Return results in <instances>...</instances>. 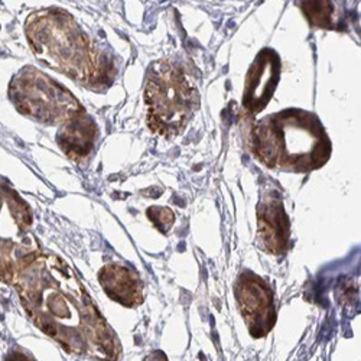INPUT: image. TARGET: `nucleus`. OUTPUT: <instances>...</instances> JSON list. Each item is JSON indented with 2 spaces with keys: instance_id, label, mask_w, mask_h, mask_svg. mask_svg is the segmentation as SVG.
I'll list each match as a JSON object with an SVG mask.
<instances>
[{
  "instance_id": "4",
  "label": "nucleus",
  "mask_w": 361,
  "mask_h": 361,
  "mask_svg": "<svg viewBox=\"0 0 361 361\" xmlns=\"http://www.w3.org/2000/svg\"><path fill=\"white\" fill-rule=\"evenodd\" d=\"M145 103L149 128L172 139L185 130L198 110V87L183 64L159 61L149 68Z\"/></svg>"
},
{
  "instance_id": "13",
  "label": "nucleus",
  "mask_w": 361,
  "mask_h": 361,
  "mask_svg": "<svg viewBox=\"0 0 361 361\" xmlns=\"http://www.w3.org/2000/svg\"><path fill=\"white\" fill-rule=\"evenodd\" d=\"M147 216L162 233H168L175 223V216L168 207H152L147 212Z\"/></svg>"
},
{
  "instance_id": "6",
  "label": "nucleus",
  "mask_w": 361,
  "mask_h": 361,
  "mask_svg": "<svg viewBox=\"0 0 361 361\" xmlns=\"http://www.w3.org/2000/svg\"><path fill=\"white\" fill-rule=\"evenodd\" d=\"M32 216L27 205L5 184H0V278L15 279L22 263L35 255L29 237Z\"/></svg>"
},
{
  "instance_id": "12",
  "label": "nucleus",
  "mask_w": 361,
  "mask_h": 361,
  "mask_svg": "<svg viewBox=\"0 0 361 361\" xmlns=\"http://www.w3.org/2000/svg\"><path fill=\"white\" fill-rule=\"evenodd\" d=\"M302 9L312 25L333 27L334 9L331 0H302Z\"/></svg>"
},
{
  "instance_id": "10",
  "label": "nucleus",
  "mask_w": 361,
  "mask_h": 361,
  "mask_svg": "<svg viewBox=\"0 0 361 361\" xmlns=\"http://www.w3.org/2000/svg\"><path fill=\"white\" fill-rule=\"evenodd\" d=\"M100 283L107 295L125 307H137L143 300V285L139 275L133 270L109 264L100 270Z\"/></svg>"
},
{
  "instance_id": "3",
  "label": "nucleus",
  "mask_w": 361,
  "mask_h": 361,
  "mask_svg": "<svg viewBox=\"0 0 361 361\" xmlns=\"http://www.w3.org/2000/svg\"><path fill=\"white\" fill-rule=\"evenodd\" d=\"M25 31L32 51L45 66L90 88L110 80L107 58L66 11L52 8L29 15Z\"/></svg>"
},
{
  "instance_id": "2",
  "label": "nucleus",
  "mask_w": 361,
  "mask_h": 361,
  "mask_svg": "<svg viewBox=\"0 0 361 361\" xmlns=\"http://www.w3.org/2000/svg\"><path fill=\"white\" fill-rule=\"evenodd\" d=\"M253 155L266 166L308 173L324 166L333 145L317 114L286 109L260 118L250 135Z\"/></svg>"
},
{
  "instance_id": "8",
  "label": "nucleus",
  "mask_w": 361,
  "mask_h": 361,
  "mask_svg": "<svg viewBox=\"0 0 361 361\" xmlns=\"http://www.w3.org/2000/svg\"><path fill=\"white\" fill-rule=\"evenodd\" d=\"M281 77L279 55L270 48L262 49L249 68L243 90V107L249 114L260 113L270 99Z\"/></svg>"
},
{
  "instance_id": "7",
  "label": "nucleus",
  "mask_w": 361,
  "mask_h": 361,
  "mask_svg": "<svg viewBox=\"0 0 361 361\" xmlns=\"http://www.w3.org/2000/svg\"><path fill=\"white\" fill-rule=\"evenodd\" d=\"M234 293L252 337L260 338L269 334L276 322L274 292L269 285L252 272H245L238 276Z\"/></svg>"
},
{
  "instance_id": "1",
  "label": "nucleus",
  "mask_w": 361,
  "mask_h": 361,
  "mask_svg": "<svg viewBox=\"0 0 361 361\" xmlns=\"http://www.w3.org/2000/svg\"><path fill=\"white\" fill-rule=\"evenodd\" d=\"M13 283L27 315L64 350L100 360L118 355L111 328L64 260L35 253L22 263Z\"/></svg>"
},
{
  "instance_id": "5",
  "label": "nucleus",
  "mask_w": 361,
  "mask_h": 361,
  "mask_svg": "<svg viewBox=\"0 0 361 361\" xmlns=\"http://www.w3.org/2000/svg\"><path fill=\"white\" fill-rule=\"evenodd\" d=\"M11 99L20 113L48 125L66 126L84 114V109L67 88L34 68H26L15 77Z\"/></svg>"
},
{
  "instance_id": "9",
  "label": "nucleus",
  "mask_w": 361,
  "mask_h": 361,
  "mask_svg": "<svg viewBox=\"0 0 361 361\" xmlns=\"http://www.w3.org/2000/svg\"><path fill=\"white\" fill-rule=\"evenodd\" d=\"M259 237L264 249L272 255H281L288 249L290 226L289 219L276 197H267L259 204Z\"/></svg>"
},
{
  "instance_id": "11",
  "label": "nucleus",
  "mask_w": 361,
  "mask_h": 361,
  "mask_svg": "<svg viewBox=\"0 0 361 361\" xmlns=\"http://www.w3.org/2000/svg\"><path fill=\"white\" fill-rule=\"evenodd\" d=\"M56 137L68 157L73 159H82L93 149L96 125L88 114L84 113L63 126Z\"/></svg>"
}]
</instances>
